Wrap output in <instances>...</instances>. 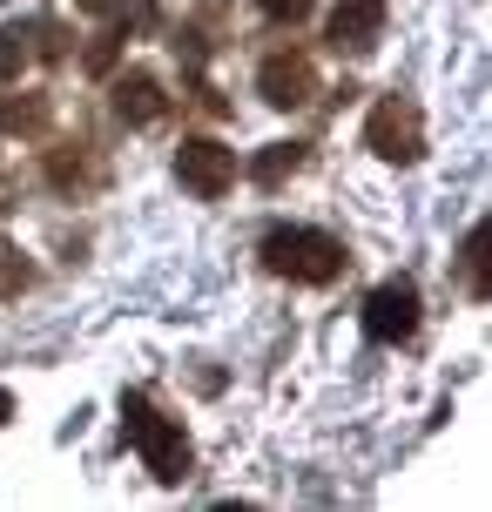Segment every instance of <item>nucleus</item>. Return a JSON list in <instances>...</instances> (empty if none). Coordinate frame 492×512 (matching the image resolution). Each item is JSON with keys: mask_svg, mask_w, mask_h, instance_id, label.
<instances>
[{"mask_svg": "<svg viewBox=\"0 0 492 512\" xmlns=\"http://www.w3.org/2000/svg\"><path fill=\"white\" fill-rule=\"evenodd\" d=\"M122 432H129V445L142 452V465L156 472L162 486H182V479H189V438H182V425H169L142 391L122 398Z\"/></svg>", "mask_w": 492, "mask_h": 512, "instance_id": "1", "label": "nucleus"}, {"mask_svg": "<svg viewBox=\"0 0 492 512\" xmlns=\"http://www.w3.org/2000/svg\"><path fill=\"white\" fill-rule=\"evenodd\" d=\"M344 243L324 230H270L263 236V270H277V277L290 283H331L344 277Z\"/></svg>", "mask_w": 492, "mask_h": 512, "instance_id": "2", "label": "nucleus"}, {"mask_svg": "<svg viewBox=\"0 0 492 512\" xmlns=\"http://www.w3.org/2000/svg\"><path fill=\"white\" fill-rule=\"evenodd\" d=\"M364 149L378 155V162H418L425 155V115H418V102L385 95V102L371 108V122H364Z\"/></svg>", "mask_w": 492, "mask_h": 512, "instance_id": "3", "label": "nucleus"}, {"mask_svg": "<svg viewBox=\"0 0 492 512\" xmlns=\"http://www.w3.org/2000/svg\"><path fill=\"white\" fill-rule=\"evenodd\" d=\"M364 331L378 337V344H405V337L418 331V283L412 277L378 283V290L364 297Z\"/></svg>", "mask_w": 492, "mask_h": 512, "instance_id": "4", "label": "nucleus"}, {"mask_svg": "<svg viewBox=\"0 0 492 512\" xmlns=\"http://www.w3.org/2000/svg\"><path fill=\"white\" fill-rule=\"evenodd\" d=\"M176 176H182V189H189V196L216 203V196L236 182V149H223V142L196 135V142H182V149H176Z\"/></svg>", "mask_w": 492, "mask_h": 512, "instance_id": "5", "label": "nucleus"}, {"mask_svg": "<svg viewBox=\"0 0 492 512\" xmlns=\"http://www.w3.org/2000/svg\"><path fill=\"white\" fill-rule=\"evenodd\" d=\"M257 95L270 108H304L317 95V68H311V54H270L257 68Z\"/></svg>", "mask_w": 492, "mask_h": 512, "instance_id": "6", "label": "nucleus"}, {"mask_svg": "<svg viewBox=\"0 0 492 512\" xmlns=\"http://www.w3.org/2000/svg\"><path fill=\"white\" fill-rule=\"evenodd\" d=\"M385 41V0H337L331 7V48L337 54H371Z\"/></svg>", "mask_w": 492, "mask_h": 512, "instance_id": "7", "label": "nucleus"}, {"mask_svg": "<svg viewBox=\"0 0 492 512\" xmlns=\"http://www.w3.org/2000/svg\"><path fill=\"white\" fill-rule=\"evenodd\" d=\"M115 115L129 128H149V122H162V108H169V95H162V81L149 75V68H129V75H115Z\"/></svg>", "mask_w": 492, "mask_h": 512, "instance_id": "8", "label": "nucleus"}, {"mask_svg": "<svg viewBox=\"0 0 492 512\" xmlns=\"http://www.w3.org/2000/svg\"><path fill=\"white\" fill-rule=\"evenodd\" d=\"M54 122L48 95H0V135H41Z\"/></svg>", "mask_w": 492, "mask_h": 512, "instance_id": "9", "label": "nucleus"}, {"mask_svg": "<svg viewBox=\"0 0 492 512\" xmlns=\"http://www.w3.org/2000/svg\"><path fill=\"white\" fill-rule=\"evenodd\" d=\"M297 169H304V142H270V149L250 162V176H257L263 189H277V182L297 176Z\"/></svg>", "mask_w": 492, "mask_h": 512, "instance_id": "10", "label": "nucleus"}, {"mask_svg": "<svg viewBox=\"0 0 492 512\" xmlns=\"http://www.w3.org/2000/svg\"><path fill=\"white\" fill-rule=\"evenodd\" d=\"M27 34H34V27H7V34H0V88L27 68Z\"/></svg>", "mask_w": 492, "mask_h": 512, "instance_id": "11", "label": "nucleus"}, {"mask_svg": "<svg viewBox=\"0 0 492 512\" xmlns=\"http://www.w3.org/2000/svg\"><path fill=\"white\" fill-rule=\"evenodd\" d=\"M459 270H466V290H486V277H479V230H466V250H459Z\"/></svg>", "mask_w": 492, "mask_h": 512, "instance_id": "12", "label": "nucleus"}, {"mask_svg": "<svg viewBox=\"0 0 492 512\" xmlns=\"http://www.w3.org/2000/svg\"><path fill=\"white\" fill-rule=\"evenodd\" d=\"M263 14H270V21H304V14H311L317 0H257Z\"/></svg>", "mask_w": 492, "mask_h": 512, "instance_id": "13", "label": "nucleus"}, {"mask_svg": "<svg viewBox=\"0 0 492 512\" xmlns=\"http://www.w3.org/2000/svg\"><path fill=\"white\" fill-rule=\"evenodd\" d=\"M34 34H41V54H48V61H61V54H68V34H61L54 21H41Z\"/></svg>", "mask_w": 492, "mask_h": 512, "instance_id": "14", "label": "nucleus"}, {"mask_svg": "<svg viewBox=\"0 0 492 512\" xmlns=\"http://www.w3.org/2000/svg\"><path fill=\"white\" fill-rule=\"evenodd\" d=\"M88 176V155H54V182H75Z\"/></svg>", "mask_w": 492, "mask_h": 512, "instance_id": "15", "label": "nucleus"}, {"mask_svg": "<svg viewBox=\"0 0 492 512\" xmlns=\"http://www.w3.org/2000/svg\"><path fill=\"white\" fill-rule=\"evenodd\" d=\"M108 61H115V41H95V48H88V68H95V75H102Z\"/></svg>", "mask_w": 492, "mask_h": 512, "instance_id": "16", "label": "nucleus"}, {"mask_svg": "<svg viewBox=\"0 0 492 512\" xmlns=\"http://www.w3.org/2000/svg\"><path fill=\"white\" fill-rule=\"evenodd\" d=\"M81 14H122V7H129V0H75Z\"/></svg>", "mask_w": 492, "mask_h": 512, "instance_id": "17", "label": "nucleus"}, {"mask_svg": "<svg viewBox=\"0 0 492 512\" xmlns=\"http://www.w3.org/2000/svg\"><path fill=\"white\" fill-rule=\"evenodd\" d=\"M7 418H14V398H7V391H0V425H7Z\"/></svg>", "mask_w": 492, "mask_h": 512, "instance_id": "18", "label": "nucleus"}]
</instances>
